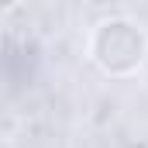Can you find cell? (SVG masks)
I'll list each match as a JSON object with an SVG mask.
<instances>
[{"label": "cell", "mask_w": 148, "mask_h": 148, "mask_svg": "<svg viewBox=\"0 0 148 148\" xmlns=\"http://www.w3.org/2000/svg\"><path fill=\"white\" fill-rule=\"evenodd\" d=\"M145 52H148L145 35L138 31V24L124 21V17L103 21L93 35V59L103 73L124 76L131 69H138L145 62Z\"/></svg>", "instance_id": "1"}]
</instances>
